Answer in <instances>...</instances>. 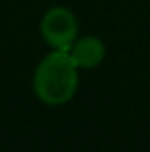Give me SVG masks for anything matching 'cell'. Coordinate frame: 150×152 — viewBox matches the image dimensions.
<instances>
[{
	"label": "cell",
	"instance_id": "7a4b0ae2",
	"mask_svg": "<svg viewBox=\"0 0 150 152\" xmlns=\"http://www.w3.org/2000/svg\"><path fill=\"white\" fill-rule=\"evenodd\" d=\"M41 35L52 50L68 52L77 37V19L68 8H50L41 19Z\"/></svg>",
	"mask_w": 150,
	"mask_h": 152
},
{
	"label": "cell",
	"instance_id": "3957f363",
	"mask_svg": "<svg viewBox=\"0 0 150 152\" xmlns=\"http://www.w3.org/2000/svg\"><path fill=\"white\" fill-rule=\"evenodd\" d=\"M68 54L77 67L90 69V67H96L102 64V60L106 56V46L98 37H83V39H75Z\"/></svg>",
	"mask_w": 150,
	"mask_h": 152
},
{
	"label": "cell",
	"instance_id": "6da1fadb",
	"mask_svg": "<svg viewBox=\"0 0 150 152\" xmlns=\"http://www.w3.org/2000/svg\"><path fill=\"white\" fill-rule=\"evenodd\" d=\"M77 66L64 50H52L44 56L33 75V91L46 106H62L69 102L77 91Z\"/></svg>",
	"mask_w": 150,
	"mask_h": 152
}]
</instances>
